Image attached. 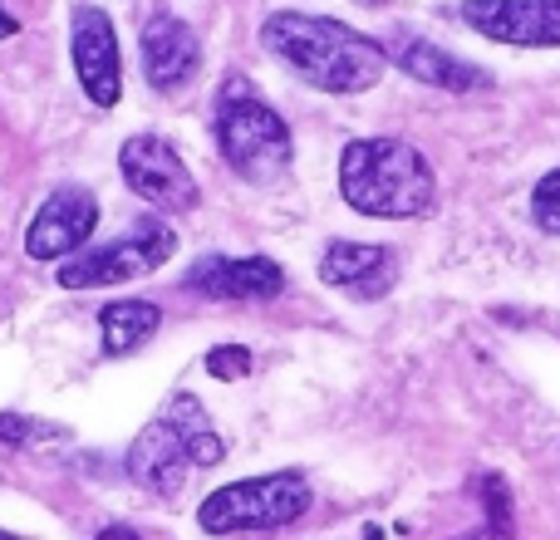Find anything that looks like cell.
Segmentation results:
<instances>
[{
	"mask_svg": "<svg viewBox=\"0 0 560 540\" xmlns=\"http://www.w3.org/2000/svg\"><path fill=\"white\" fill-rule=\"evenodd\" d=\"M261 45L319 94H364L388 69L378 39L349 30L345 20L305 15V10H271L261 25Z\"/></svg>",
	"mask_w": 560,
	"mask_h": 540,
	"instance_id": "6da1fadb",
	"label": "cell"
},
{
	"mask_svg": "<svg viewBox=\"0 0 560 540\" xmlns=\"http://www.w3.org/2000/svg\"><path fill=\"white\" fill-rule=\"evenodd\" d=\"M339 192L359 216L408 222L438 202V177L428 157L404 138H354L339 153Z\"/></svg>",
	"mask_w": 560,
	"mask_h": 540,
	"instance_id": "7a4b0ae2",
	"label": "cell"
},
{
	"mask_svg": "<svg viewBox=\"0 0 560 540\" xmlns=\"http://www.w3.org/2000/svg\"><path fill=\"white\" fill-rule=\"evenodd\" d=\"M212 133H217L222 163L252 187H276L280 177H285L290 157H295L285 118H280L252 89V79H242V74H232L222 84V94H217Z\"/></svg>",
	"mask_w": 560,
	"mask_h": 540,
	"instance_id": "3957f363",
	"label": "cell"
},
{
	"mask_svg": "<svg viewBox=\"0 0 560 540\" xmlns=\"http://www.w3.org/2000/svg\"><path fill=\"white\" fill-rule=\"evenodd\" d=\"M310 512V482L300 472H266L246 477V482L217 486L202 506H197V526L207 536H232V531H280V526L300 521Z\"/></svg>",
	"mask_w": 560,
	"mask_h": 540,
	"instance_id": "277c9868",
	"label": "cell"
},
{
	"mask_svg": "<svg viewBox=\"0 0 560 540\" xmlns=\"http://www.w3.org/2000/svg\"><path fill=\"white\" fill-rule=\"evenodd\" d=\"M177 256V232L163 216H138L118 242L108 246H84L79 256L59 261V285L65 290H98V285H124L148 270L167 266Z\"/></svg>",
	"mask_w": 560,
	"mask_h": 540,
	"instance_id": "5b68a950",
	"label": "cell"
},
{
	"mask_svg": "<svg viewBox=\"0 0 560 540\" xmlns=\"http://www.w3.org/2000/svg\"><path fill=\"white\" fill-rule=\"evenodd\" d=\"M118 173H124L128 192L138 202H148L153 212H197L202 207V187L197 177L187 173L183 153H177L167 138H153V133H138L124 143L118 153Z\"/></svg>",
	"mask_w": 560,
	"mask_h": 540,
	"instance_id": "8992f818",
	"label": "cell"
},
{
	"mask_svg": "<svg viewBox=\"0 0 560 540\" xmlns=\"http://www.w3.org/2000/svg\"><path fill=\"white\" fill-rule=\"evenodd\" d=\"M69 59H74L79 89L94 108H114L124 98V55H118V30L104 5H74L69 15Z\"/></svg>",
	"mask_w": 560,
	"mask_h": 540,
	"instance_id": "52a82bcc",
	"label": "cell"
},
{
	"mask_svg": "<svg viewBox=\"0 0 560 540\" xmlns=\"http://www.w3.org/2000/svg\"><path fill=\"white\" fill-rule=\"evenodd\" d=\"M98 226V202L89 187H55V192L39 202V212L25 226V256L30 261H69L89 246Z\"/></svg>",
	"mask_w": 560,
	"mask_h": 540,
	"instance_id": "ba28073f",
	"label": "cell"
},
{
	"mask_svg": "<svg viewBox=\"0 0 560 540\" xmlns=\"http://www.w3.org/2000/svg\"><path fill=\"white\" fill-rule=\"evenodd\" d=\"M138 49H143V74L158 94H177L197 79L202 69V39L187 20H177L173 10H153L143 20V35H138Z\"/></svg>",
	"mask_w": 560,
	"mask_h": 540,
	"instance_id": "9c48e42d",
	"label": "cell"
},
{
	"mask_svg": "<svg viewBox=\"0 0 560 540\" xmlns=\"http://www.w3.org/2000/svg\"><path fill=\"white\" fill-rule=\"evenodd\" d=\"M463 20L477 35L502 39V45H560V0H467Z\"/></svg>",
	"mask_w": 560,
	"mask_h": 540,
	"instance_id": "30bf717a",
	"label": "cell"
},
{
	"mask_svg": "<svg viewBox=\"0 0 560 540\" xmlns=\"http://www.w3.org/2000/svg\"><path fill=\"white\" fill-rule=\"evenodd\" d=\"M183 285L202 300H276L285 290V270L271 256H202Z\"/></svg>",
	"mask_w": 560,
	"mask_h": 540,
	"instance_id": "8fae6325",
	"label": "cell"
},
{
	"mask_svg": "<svg viewBox=\"0 0 560 540\" xmlns=\"http://www.w3.org/2000/svg\"><path fill=\"white\" fill-rule=\"evenodd\" d=\"M124 467H128V477H133L143 492L173 496L177 486L187 482V472H192V457H187V443L177 437V427L167 423V418H153V423L133 437Z\"/></svg>",
	"mask_w": 560,
	"mask_h": 540,
	"instance_id": "7c38bea8",
	"label": "cell"
},
{
	"mask_svg": "<svg viewBox=\"0 0 560 540\" xmlns=\"http://www.w3.org/2000/svg\"><path fill=\"white\" fill-rule=\"evenodd\" d=\"M398 261L388 246L374 242H329V251L319 256V280L354 300H378L394 290Z\"/></svg>",
	"mask_w": 560,
	"mask_h": 540,
	"instance_id": "4fadbf2b",
	"label": "cell"
},
{
	"mask_svg": "<svg viewBox=\"0 0 560 540\" xmlns=\"http://www.w3.org/2000/svg\"><path fill=\"white\" fill-rule=\"evenodd\" d=\"M384 55L394 59L408 79H418V84H428V89H447V94L492 89V74H487V69L467 64V59L447 55V49L428 45V39H418V35H398L394 45H384Z\"/></svg>",
	"mask_w": 560,
	"mask_h": 540,
	"instance_id": "5bb4252c",
	"label": "cell"
},
{
	"mask_svg": "<svg viewBox=\"0 0 560 540\" xmlns=\"http://www.w3.org/2000/svg\"><path fill=\"white\" fill-rule=\"evenodd\" d=\"M158 325H163V309L153 300H114L98 315V344L108 359H128L158 334Z\"/></svg>",
	"mask_w": 560,
	"mask_h": 540,
	"instance_id": "9a60e30c",
	"label": "cell"
},
{
	"mask_svg": "<svg viewBox=\"0 0 560 540\" xmlns=\"http://www.w3.org/2000/svg\"><path fill=\"white\" fill-rule=\"evenodd\" d=\"M163 418L177 427V437L187 443V457H192V467H217L226 457L222 433L212 427V418H207V408H202V398H197V394H177L173 403L163 408Z\"/></svg>",
	"mask_w": 560,
	"mask_h": 540,
	"instance_id": "2e32d148",
	"label": "cell"
},
{
	"mask_svg": "<svg viewBox=\"0 0 560 540\" xmlns=\"http://www.w3.org/2000/svg\"><path fill=\"white\" fill-rule=\"evenodd\" d=\"M0 443L5 447H49V443H69L65 423H49V418H30V413H0Z\"/></svg>",
	"mask_w": 560,
	"mask_h": 540,
	"instance_id": "e0dca14e",
	"label": "cell"
},
{
	"mask_svg": "<svg viewBox=\"0 0 560 540\" xmlns=\"http://www.w3.org/2000/svg\"><path fill=\"white\" fill-rule=\"evenodd\" d=\"M256 368V354L246 344H217L212 354H207V374L222 378V384H236V378H246Z\"/></svg>",
	"mask_w": 560,
	"mask_h": 540,
	"instance_id": "ac0fdd59",
	"label": "cell"
},
{
	"mask_svg": "<svg viewBox=\"0 0 560 540\" xmlns=\"http://www.w3.org/2000/svg\"><path fill=\"white\" fill-rule=\"evenodd\" d=\"M532 216H536V226H541V232L560 236V167H556V173H546L541 183H536V192H532Z\"/></svg>",
	"mask_w": 560,
	"mask_h": 540,
	"instance_id": "d6986e66",
	"label": "cell"
},
{
	"mask_svg": "<svg viewBox=\"0 0 560 540\" xmlns=\"http://www.w3.org/2000/svg\"><path fill=\"white\" fill-rule=\"evenodd\" d=\"M477 496H482V506H487V526L512 536V496H506L502 477H482V482H477Z\"/></svg>",
	"mask_w": 560,
	"mask_h": 540,
	"instance_id": "ffe728a7",
	"label": "cell"
},
{
	"mask_svg": "<svg viewBox=\"0 0 560 540\" xmlns=\"http://www.w3.org/2000/svg\"><path fill=\"white\" fill-rule=\"evenodd\" d=\"M94 540H143V536H138L133 526H108V531H98Z\"/></svg>",
	"mask_w": 560,
	"mask_h": 540,
	"instance_id": "44dd1931",
	"label": "cell"
},
{
	"mask_svg": "<svg viewBox=\"0 0 560 540\" xmlns=\"http://www.w3.org/2000/svg\"><path fill=\"white\" fill-rule=\"evenodd\" d=\"M15 30H20V25H15V15H10V10L0 5V39H10V35H15Z\"/></svg>",
	"mask_w": 560,
	"mask_h": 540,
	"instance_id": "7402d4cb",
	"label": "cell"
},
{
	"mask_svg": "<svg viewBox=\"0 0 560 540\" xmlns=\"http://www.w3.org/2000/svg\"><path fill=\"white\" fill-rule=\"evenodd\" d=\"M463 540H512V536H502V531H492V526H482V531H472V536H463Z\"/></svg>",
	"mask_w": 560,
	"mask_h": 540,
	"instance_id": "603a6c76",
	"label": "cell"
},
{
	"mask_svg": "<svg viewBox=\"0 0 560 540\" xmlns=\"http://www.w3.org/2000/svg\"><path fill=\"white\" fill-rule=\"evenodd\" d=\"M359 5H369V10H378V5H388V0H359Z\"/></svg>",
	"mask_w": 560,
	"mask_h": 540,
	"instance_id": "cb8c5ba5",
	"label": "cell"
},
{
	"mask_svg": "<svg viewBox=\"0 0 560 540\" xmlns=\"http://www.w3.org/2000/svg\"><path fill=\"white\" fill-rule=\"evenodd\" d=\"M0 540H25V536H10V531H0Z\"/></svg>",
	"mask_w": 560,
	"mask_h": 540,
	"instance_id": "d4e9b609",
	"label": "cell"
}]
</instances>
